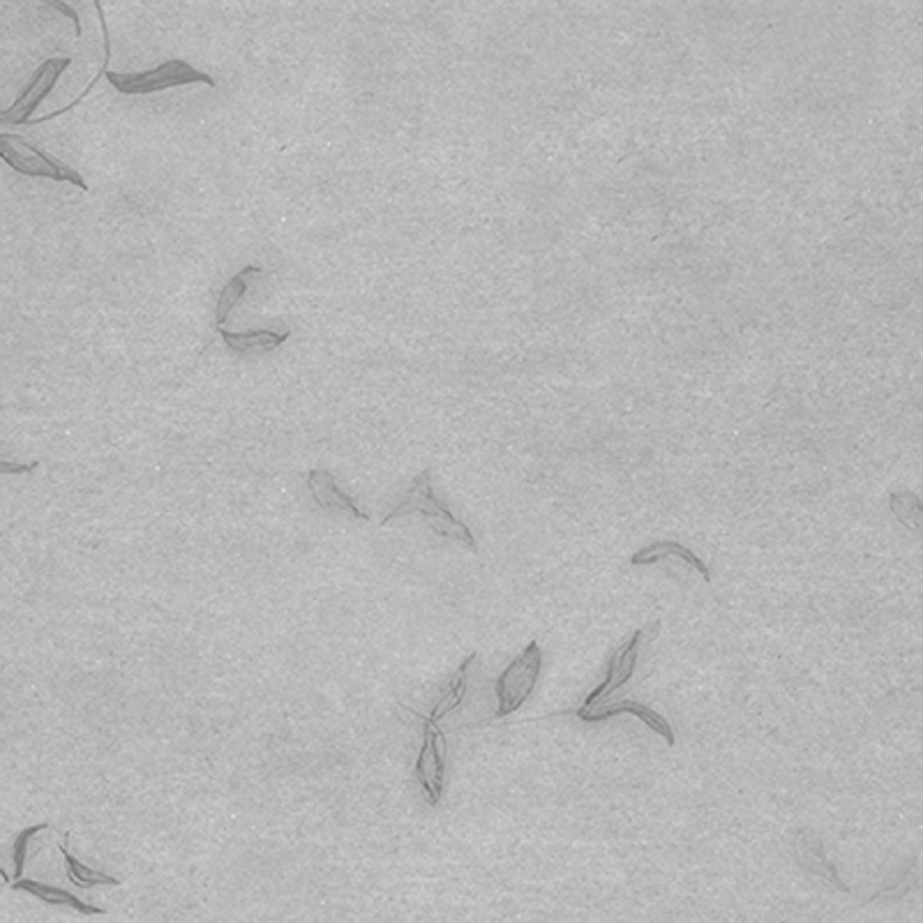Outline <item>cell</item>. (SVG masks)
I'll return each mask as SVG.
<instances>
[{
    "mask_svg": "<svg viewBox=\"0 0 923 923\" xmlns=\"http://www.w3.org/2000/svg\"><path fill=\"white\" fill-rule=\"evenodd\" d=\"M414 513L426 517L437 536L448 538V540H455V543L464 545L466 550H471V552L479 550L476 538H473V534H471V529L466 527V524L460 522L451 511H448V506L443 502H439V498L434 496L430 469L418 473V476L411 481L409 490L405 492V496L400 498V504H397L384 517L382 524H390L397 517L414 515Z\"/></svg>",
    "mask_w": 923,
    "mask_h": 923,
    "instance_id": "1",
    "label": "cell"
},
{
    "mask_svg": "<svg viewBox=\"0 0 923 923\" xmlns=\"http://www.w3.org/2000/svg\"><path fill=\"white\" fill-rule=\"evenodd\" d=\"M0 160H3L8 167H12L17 173H21V176L69 183L74 187L88 192V185L82 179L79 171H74L65 162L46 155L42 148H37L29 139H23L21 135L0 132Z\"/></svg>",
    "mask_w": 923,
    "mask_h": 923,
    "instance_id": "2",
    "label": "cell"
},
{
    "mask_svg": "<svg viewBox=\"0 0 923 923\" xmlns=\"http://www.w3.org/2000/svg\"><path fill=\"white\" fill-rule=\"evenodd\" d=\"M540 669H543V652L538 642H529L527 648H524L517 658L511 661V665L502 672V675H498L494 684L498 709L492 716V720L508 718L519 707H524V702H527L536 690Z\"/></svg>",
    "mask_w": 923,
    "mask_h": 923,
    "instance_id": "3",
    "label": "cell"
},
{
    "mask_svg": "<svg viewBox=\"0 0 923 923\" xmlns=\"http://www.w3.org/2000/svg\"><path fill=\"white\" fill-rule=\"evenodd\" d=\"M105 77L122 95H151V93L187 86V84H206L215 88V79L211 77V74H204L202 69H196L190 63L179 61V58L167 61L158 65L155 69L139 72V74H118V72L107 69Z\"/></svg>",
    "mask_w": 923,
    "mask_h": 923,
    "instance_id": "4",
    "label": "cell"
},
{
    "mask_svg": "<svg viewBox=\"0 0 923 923\" xmlns=\"http://www.w3.org/2000/svg\"><path fill=\"white\" fill-rule=\"evenodd\" d=\"M418 718L422 720L426 734H422V745L416 760V779H418L420 790L428 796V804L439 806L441 792H443V776H446V737H443V730L428 716H418Z\"/></svg>",
    "mask_w": 923,
    "mask_h": 923,
    "instance_id": "5",
    "label": "cell"
},
{
    "mask_svg": "<svg viewBox=\"0 0 923 923\" xmlns=\"http://www.w3.org/2000/svg\"><path fill=\"white\" fill-rule=\"evenodd\" d=\"M72 65V58H46L33 74L29 86L21 90V95L14 99L12 107L0 111V122L6 125H26L31 122V116L42 105V99L54 90L58 84L61 74Z\"/></svg>",
    "mask_w": 923,
    "mask_h": 923,
    "instance_id": "6",
    "label": "cell"
},
{
    "mask_svg": "<svg viewBox=\"0 0 923 923\" xmlns=\"http://www.w3.org/2000/svg\"><path fill=\"white\" fill-rule=\"evenodd\" d=\"M644 633H646L644 629L635 631L633 637L623 642L616 648V652L610 656L605 679L587 695V700L580 709H591L595 705H603L614 690H619L621 686H626L633 679L635 667H637V658H640V642H642Z\"/></svg>",
    "mask_w": 923,
    "mask_h": 923,
    "instance_id": "7",
    "label": "cell"
},
{
    "mask_svg": "<svg viewBox=\"0 0 923 923\" xmlns=\"http://www.w3.org/2000/svg\"><path fill=\"white\" fill-rule=\"evenodd\" d=\"M621 713H633L635 718H640L646 728H652L656 734H661L667 745H675V732H672V726L665 720V716H661L658 711H654L652 707H646L642 702L635 700H619V702H603V705H595L591 709H578L576 716L584 722H603L608 718H616Z\"/></svg>",
    "mask_w": 923,
    "mask_h": 923,
    "instance_id": "8",
    "label": "cell"
},
{
    "mask_svg": "<svg viewBox=\"0 0 923 923\" xmlns=\"http://www.w3.org/2000/svg\"><path fill=\"white\" fill-rule=\"evenodd\" d=\"M308 490L316 502V506L323 508V511H340V513H346V515H352L354 519H363V522L369 519V515L358 508L354 498L337 485L335 476L326 469H312L308 473Z\"/></svg>",
    "mask_w": 923,
    "mask_h": 923,
    "instance_id": "9",
    "label": "cell"
},
{
    "mask_svg": "<svg viewBox=\"0 0 923 923\" xmlns=\"http://www.w3.org/2000/svg\"><path fill=\"white\" fill-rule=\"evenodd\" d=\"M794 850H796V859H799V863L806 872L829 882L831 887H836L842 893H850V887H847L840 880L836 866L827 859L825 847H822V840L817 838V834H813L808 829H802L799 836H796V840H794Z\"/></svg>",
    "mask_w": 923,
    "mask_h": 923,
    "instance_id": "10",
    "label": "cell"
},
{
    "mask_svg": "<svg viewBox=\"0 0 923 923\" xmlns=\"http://www.w3.org/2000/svg\"><path fill=\"white\" fill-rule=\"evenodd\" d=\"M672 557H677L681 564H686L693 570L700 572L705 582H711L709 566L700 557H697L693 550H688V547H684L681 543H675V540H658L654 545L644 547V550H640L631 557V566H652L656 561H665V559H672Z\"/></svg>",
    "mask_w": 923,
    "mask_h": 923,
    "instance_id": "11",
    "label": "cell"
},
{
    "mask_svg": "<svg viewBox=\"0 0 923 923\" xmlns=\"http://www.w3.org/2000/svg\"><path fill=\"white\" fill-rule=\"evenodd\" d=\"M12 889H14V891H26V893H31V895L40 898L42 903H49V905H65V908H72V910H77V912H82V914H90V916L105 914V910H103V908L88 905V903L79 901V898L74 895V893H69V891H65V889H61V887H52V884L37 882V880H23V878H21V880L12 882Z\"/></svg>",
    "mask_w": 923,
    "mask_h": 923,
    "instance_id": "12",
    "label": "cell"
},
{
    "mask_svg": "<svg viewBox=\"0 0 923 923\" xmlns=\"http://www.w3.org/2000/svg\"><path fill=\"white\" fill-rule=\"evenodd\" d=\"M217 333L222 335L224 344H227L232 352L238 354H253V352H276L280 344H285L289 340V331H247V333H232V331H224L217 329Z\"/></svg>",
    "mask_w": 923,
    "mask_h": 923,
    "instance_id": "13",
    "label": "cell"
},
{
    "mask_svg": "<svg viewBox=\"0 0 923 923\" xmlns=\"http://www.w3.org/2000/svg\"><path fill=\"white\" fill-rule=\"evenodd\" d=\"M257 272H261V268L259 266H247V268H243L238 276H234L227 285L222 287V291H219V296H217V303H215V326L217 329H222L224 323H227V319H229V314L234 312V308L240 303V298L245 296V291H247V282H249V278L253 276H257Z\"/></svg>",
    "mask_w": 923,
    "mask_h": 923,
    "instance_id": "14",
    "label": "cell"
},
{
    "mask_svg": "<svg viewBox=\"0 0 923 923\" xmlns=\"http://www.w3.org/2000/svg\"><path fill=\"white\" fill-rule=\"evenodd\" d=\"M476 658H479V654L473 652V654H469L466 658H464V663L458 667V672H455V677H453V681H451V686H448V693L441 697V700L437 702V707L432 709V713L428 716L432 722H439V720H443L448 713H453L462 702H464V697H466V690H469V667L476 663Z\"/></svg>",
    "mask_w": 923,
    "mask_h": 923,
    "instance_id": "15",
    "label": "cell"
},
{
    "mask_svg": "<svg viewBox=\"0 0 923 923\" xmlns=\"http://www.w3.org/2000/svg\"><path fill=\"white\" fill-rule=\"evenodd\" d=\"M61 852L65 859V868H67V878L72 880L74 887L79 889H93V887H118L120 880L114 876H107V872H97L93 868H88L86 863H82L77 857L69 852V836L67 840L61 845Z\"/></svg>",
    "mask_w": 923,
    "mask_h": 923,
    "instance_id": "16",
    "label": "cell"
},
{
    "mask_svg": "<svg viewBox=\"0 0 923 923\" xmlns=\"http://www.w3.org/2000/svg\"><path fill=\"white\" fill-rule=\"evenodd\" d=\"M44 829H49V825H44V822H42V825H33V827L23 829L17 836V840L12 845V855H14V882L23 878V868H26V859H29V842L33 840V836H37Z\"/></svg>",
    "mask_w": 923,
    "mask_h": 923,
    "instance_id": "17",
    "label": "cell"
},
{
    "mask_svg": "<svg viewBox=\"0 0 923 923\" xmlns=\"http://www.w3.org/2000/svg\"><path fill=\"white\" fill-rule=\"evenodd\" d=\"M37 466H40V462L21 464V462H6V460H0V476H21V473H31Z\"/></svg>",
    "mask_w": 923,
    "mask_h": 923,
    "instance_id": "18",
    "label": "cell"
},
{
    "mask_svg": "<svg viewBox=\"0 0 923 923\" xmlns=\"http://www.w3.org/2000/svg\"><path fill=\"white\" fill-rule=\"evenodd\" d=\"M46 6H49V8H56L58 12H63L65 17H69V19L74 21V31H77V35H82V21H79V14L74 12L69 6L58 3V0H46Z\"/></svg>",
    "mask_w": 923,
    "mask_h": 923,
    "instance_id": "19",
    "label": "cell"
},
{
    "mask_svg": "<svg viewBox=\"0 0 923 923\" xmlns=\"http://www.w3.org/2000/svg\"><path fill=\"white\" fill-rule=\"evenodd\" d=\"M0 878H3L6 882H10V876H8V872H6V868H3V866H0Z\"/></svg>",
    "mask_w": 923,
    "mask_h": 923,
    "instance_id": "20",
    "label": "cell"
}]
</instances>
